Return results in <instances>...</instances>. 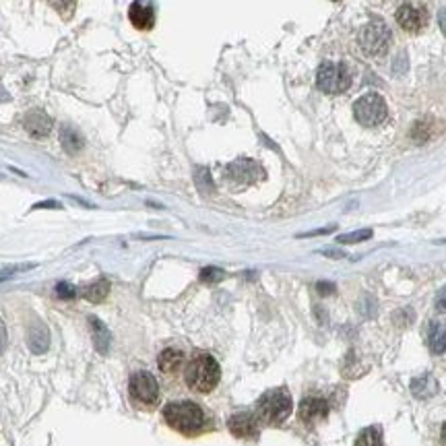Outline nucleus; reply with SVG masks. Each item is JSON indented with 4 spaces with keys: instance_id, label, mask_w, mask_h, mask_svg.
I'll return each mask as SVG.
<instances>
[{
    "instance_id": "17",
    "label": "nucleus",
    "mask_w": 446,
    "mask_h": 446,
    "mask_svg": "<svg viewBox=\"0 0 446 446\" xmlns=\"http://www.w3.org/2000/svg\"><path fill=\"white\" fill-rule=\"evenodd\" d=\"M110 294V281L108 279H98L89 285H85L81 289V296L87 300V302H93V304H100L108 298Z\"/></svg>"
},
{
    "instance_id": "31",
    "label": "nucleus",
    "mask_w": 446,
    "mask_h": 446,
    "mask_svg": "<svg viewBox=\"0 0 446 446\" xmlns=\"http://www.w3.org/2000/svg\"><path fill=\"white\" fill-rule=\"evenodd\" d=\"M334 229V225H329L325 229H314V231H308V233H300L302 238H310V235H325V233H331Z\"/></svg>"
},
{
    "instance_id": "13",
    "label": "nucleus",
    "mask_w": 446,
    "mask_h": 446,
    "mask_svg": "<svg viewBox=\"0 0 446 446\" xmlns=\"http://www.w3.org/2000/svg\"><path fill=\"white\" fill-rule=\"evenodd\" d=\"M23 126L25 130L35 136V139H42V136H48L50 130H52V118L46 116L44 112H29L23 120Z\"/></svg>"
},
{
    "instance_id": "6",
    "label": "nucleus",
    "mask_w": 446,
    "mask_h": 446,
    "mask_svg": "<svg viewBox=\"0 0 446 446\" xmlns=\"http://www.w3.org/2000/svg\"><path fill=\"white\" fill-rule=\"evenodd\" d=\"M353 116L362 126H378L386 120L389 110L386 104L382 100V96L378 93H366L362 96L355 104H353Z\"/></svg>"
},
{
    "instance_id": "10",
    "label": "nucleus",
    "mask_w": 446,
    "mask_h": 446,
    "mask_svg": "<svg viewBox=\"0 0 446 446\" xmlns=\"http://www.w3.org/2000/svg\"><path fill=\"white\" fill-rule=\"evenodd\" d=\"M300 420L304 424H316L329 416V403L323 397H306L300 403Z\"/></svg>"
},
{
    "instance_id": "27",
    "label": "nucleus",
    "mask_w": 446,
    "mask_h": 446,
    "mask_svg": "<svg viewBox=\"0 0 446 446\" xmlns=\"http://www.w3.org/2000/svg\"><path fill=\"white\" fill-rule=\"evenodd\" d=\"M374 310H376V302H374V298L364 296V298L359 300V312H362V314H366V316H374Z\"/></svg>"
},
{
    "instance_id": "18",
    "label": "nucleus",
    "mask_w": 446,
    "mask_h": 446,
    "mask_svg": "<svg viewBox=\"0 0 446 446\" xmlns=\"http://www.w3.org/2000/svg\"><path fill=\"white\" fill-rule=\"evenodd\" d=\"M60 143H62V149L69 155H77L83 149V136L75 128H71V126H64L60 130Z\"/></svg>"
},
{
    "instance_id": "3",
    "label": "nucleus",
    "mask_w": 446,
    "mask_h": 446,
    "mask_svg": "<svg viewBox=\"0 0 446 446\" xmlns=\"http://www.w3.org/2000/svg\"><path fill=\"white\" fill-rule=\"evenodd\" d=\"M294 409V401L285 389H273L265 393L256 403V418L267 426L283 424Z\"/></svg>"
},
{
    "instance_id": "35",
    "label": "nucleus",
    "mask_w": 446,
    "mask_h": 446,
    "mask_svg": "<svg viewBox=\"0 0 446 446\" xmlns=\"http://www.w3.org/2000/svg\"><path fill=\"white\" fill-rule=\"evenodd\" d=\"M323 254L325 256H333V258H343L345 256L343 252H333V250H323Z\"/></svg>"
},
{
    "instance_id": "29",
    "label": "nucleus",
    "mask_w": 446,
    "mask_h": 446,
    "mask_svg": "<svg viewBox=\"0 0 446 446\" xmlns=\"http://www.w3.org/2000/svg\"><path fill=\"white\" fill-rule=\"evenodd\" d=\"M316 289H319V294H321V296L334 294V285L333 283H329V281H319V283H316Z\"/></svg>"
},
{
    "instance_id": "34",
    "label": "nucleus",
    "mask_w": 446,
    "mask_h": 446,
    "mask_svg": "<svg viewBox=\"0 0 446 446\" xmlns=\"http://www.w3.org/2000/svg\"><path fill=\"white\" fill-rule=\"evenodd\" d=\"M50 2H52V4H54L56 8H64V6H69V4H71L73 0H50Z\"/></svg>"
},
{
    "instance_id": "33",
    "label": "nucleus",
    "mask_w": 446,
    "mask_h": 446,
    "mask_svg": "<svg viewBox=\"0 0 446 446\" xmlns=\"http://www.w3.org/2000/svg\"><path fill=\"white\" fill-rule=\"evenodd\" d=\"M438 25H440V29H443V33L446 35V6L438 12Z\"/></svg>"
},
{
    "instance_id": "24",
    "label": "nucleus",
    "mask_w": 446,
    "mask_h": 446,
    "mask_svg": "<svg viewBox=\"0 0 446 446\" xmlns=\"http://www.w3.org/2000/svg\"><path fill=\"white\" fill-rule=\"evenodd\" d=\"M368 238H372V229H357V231L339 235L337 242H339V244H357V242H364V240H368Z\"/></svg>"
},
{
    "instance_id": "28",
    "label": "nucleus",
    "mask_w": 446,
    "mask_h": 446,
    "mask_svg": "<svg viewBox=\"0 0 446 446\" xmlns=\"http://www.w3.org/2000/svg\"><path fill=\"white\" fill-rule=\"evenodd\" d=\"M407 66H409V64H407V56H405V54H401V58H399V56L395 58L393 73H395V75H405V73H407Z\"/></svg>"
},
{
    "instance_id": "4",
    "label": "nucleus",
    "mask_w": 446,
    "mask_h": 446,
    "mask_svg": "<svg viewBox=\"0 0 446 446\" xmlns=\"http://www.w3.org/2000/svg\"><path fill=\"white\" fill-rule=\"evenodd\" d=\"M351 85V71L345 62H331L325 60L319 66L316 73V87L327 93V96H334V93H343L347 91Z\"/></svg>"
},
{
    "instance_id": "26",
    "label": "nucleus",
    "mask_w": 446,
    "mask_h": 446,
    "mask_svg": "<svg viewBox=\"0 0 446 446\" xmlns=\"http://www.w3.org/2000/svg\"><path fill=\"white\" fill-rule=\"evenodd\" d=\"M79 292H77V287H73L71 283H66V281H62V283H58L56 285V296L58 298H62V300H75V296H77Z\"/></svg>"
},
{
    "instance_id": "32",
    "label": "nucleus",
    "mask_w": 446,
    "mask_h": 446,
    "mask_svg": "<svg viewBox=\"0 0 446 446\" xmlns=\"http://www.w3.org/2000/svg\"><path fill=\"white\" fill-rule=\"evenodd\" d=\"M6 349V327H4V323L0 321V353Z\"/></svg>"
},
{
    "instance_id": "2",
    "label": "nucleus",
    "mask_w": 446,
    "mask_h": 446,
    "mask_svg": "<svg viewBox=\"0 0 446 446\" xmlns=\"http://www.w3.org/2000/svg\"><path fill=\"white\" fill-rule=\"evenodd\" d=\"M222 378V370H220V364L213 355L209 353H201L197 355L188 366H186V374H184V380H186V386L195 393H201V395H207L211 393L217 382Z\"/></svg>"
},
{
    "instance_id": "14",
    "label": "nucleus",
    "mask_w": 446,
    "mask_h": 446,
    "mask_svg": "<svg viewBox=\"0 0 446 446\" xmlns=\"http://www.w3.org/2000/svg\"><path fill=\"white\" fill-rule=\"evenodd\" d=\"M157 366L163 374H176L184 366V351L176 347H168L157 355Z\"/></svg>"
},
{
    "instance_id": "5",
    "label": "nucleus",
    "mask_w": 446,
    "mask_h": 446,
    "mask_svg": "<svg viewBox=\"0 0 446 446\" xmlns=\"http://www.w3.org/2000/svg\"><path fill=\"white\" fill-rule=\"evenodd\" d=\"M357 39H359V46H362L364 54H368V56H380L391 46V29L386 27L384 21L374 19L366 27H362Z\"/></svg>"
},
{
    "instance_id": "30",
    "label": "nucleus",
    "mask_w": 446,
    "mask_h": 446,
    "mask_svg": "<svg viewBox=\"0 0 446 446\" xmlns=\"http://www.w3.org/2000/svg\"><path fill=\"white\" fill-rule=\"evenodd\" d=\"M436 308H438L440 312H446V285L438 292V296H436Z\"/></svg>"
},
{
    "instance_id": "25",
    "label": "nucleus",
    "mask_w": 446,
    "mask_h": 446,
    "mask_svg": "<svg viewBox=\"0 0 446 446\" xmlns=\"http://www.w3.org/2000/svg\"><path fill=\"white\" fill-rule=\"evenodd\" d=\"M223 277H225V273L217 267H205L201 271V281L203 283H217V281H222Z\"/></svg>"
},
{
    "instance_id": "8",
    "label": "nucleus",
    "mask_w": 446,
    "mask_h": 446,
    "mask_svg": "<svg viewBox=\"0 0 446 446\" xmlns=\"http://www.w3.org/2000/svg\"><path fill=\"white\" fill-rule=\"evenodd\" d=\"M227 428L235 438H244V440L256 438V434H258V418L254 413L240 411V413H233L227 420Z\"/></svg>"
},
{
    "instance_id": "11",
    "label": "nucleus",
    "mask_w": 446,
    "mask_h": 446,
    "mask_svg": "<svg viewBox=\"0 0 446 446\" xmlns=\"http://www.w3.org/2000/svg\"><path fill=\"white\" fill-rule=\"evenodd\" d=\"M227 176L235 182H254L258 178H262V170L258 163H254L252 159H238L233 163L227 166Z\"/></svg>"
},
{
    "instance_id": "1",
    "label": "nucleus",
    "mask_w": 446,
    "mask_h": 446,
    "mask_svg": "<svg viewBox=\"0 0 446 446\" xmlns=\"http://www.w3.org/2000/svg\"><path fill=\"white\" fill-rule=\"evenodd\" d=\"M163 420L172 430L193 436L203 430L205 411L193 401H180V403H170L163 407Z\"/></svg>"
},
{
    "instance_id": "23",
    "label": "nucleus",
    "mask_w": 446,
    "mask_h": 446,
    "mask_svg": "<svg viewBox=\"0 0 446 446\" xmlns=\"http://www.w3.org/2000/svg\"><path fill=\"white\" fill-rule=\"evenodd\" d=\"M430 136H432V128H430V122L422 120V122L413 124V128H411V139H413L416 143H426V141H428Z\"/></svg>"
},
{
    "instance_id": "20",
    "label": "nucleus",
    "mask_w": 446,
    "mask_h": 446,
    "mask_svg": "<svg viewBox=\"0 0 446 446\" xmlns=\"http://www.w3.org/2000/svg\"><path fill=\"white\" fill-rule=\"evenodd\" d=\"M430 349L434 353L446 351V323H432L430 325Z\"/></svg>"
},
{
    "instance_id": "21",
    "label": "nucleus",
    "mask_w": 446,
    "mask_h": 446,
    "mask_svg": "<svg viewBox=\"0 0 446 446\" xmlns=\"http://www.w3.org/2000/svg\"><path fill=\"white\" fill-rule=\"evenodd\" d=\"M355 446H382V432L376 426H370L359 432Z\"/></svg>"
},
{
    "instance_id": "9",
    "label": "nucleus",
    "mask_w": 446,
    "mask_h": 446,
    "mask_svg": "<svg viewBox=\"0 0 446 446\" xmlns=\"http://www.w3.org/2000/svg\"><path fill=\"white\" fill-rule=\"evenodd\" d=\"M397 23L405 31L416 33V31H420L426 25V10L420 8V6H416V4H409V2L401 4L399 10H397Z\"/></svg>"
},
{
    "instance_id": "7",
    "label": "nucleus",
    "mask_w": 446,
    "mask_h": 446,
    "mask_svg": "<svg viewBox=\"0 0 446 446\" xmlns=\"http://www.w3.org/2000/svg\"><path fill=\"white\" fill-rule=\"evenodd\" d=\"M130 399L143 407H151L159 399V384L151 372H136L128 382Z\"/></svg>"
},
{
    "instance_id": "22",
    "label": "nucleus",
    "mask_w": 446,
    "mask_h": 446,
    "mask_svg": "<svg viewBox=\"0 0 446 446\" xmlns=\"http://www.w3.org/2000/svg\"><path fill=\"white\" fill-rule=\"evenodd\" d=\"M195 180H197V186L203 195H211L213 193V180H211V174L207 168H199L197 174H195Z\"/></svg>"
},
{
    "instance_id": "36",
    "label": "nucleus",
    "mask_w": 446,
    "mask_h": 446,
    "mask_svg": "<svg viewBox=\"0 0 446 446\" xmlns=\"http://www.w3.org/2000/svg\"><path fill=\"white\" fill-rule=\"evenodd\" d=\"M443 443L446 445V422H445V426H443Z\"/></svg>"
},
{
    "instance_id": "19",
    "label": "nucleus",
    "mask_w": 446,
    "mask_h": 446,
    "mask_svg": "<svg viewBox=\"0 0 446 446\" xmlns=\"http://www.w3.org/2000/svg\"><path fill=\"white\" fill-rule=\"evenodd\" d=\"M411 391H413V395L418 399H428V397H432L438 391V384H436V380L432 376H422V378L413 380Z\"/></svg>"
},
{
    "instance_id": "15",
    "label": "nucleus",
    "mask_w": 446,
    "mask_h": 446,
    "mask_svg": "<svg viewBox=\"0 0 446 446\" xmlns=\"http://www.w3.org/2000/svg\"><path fill=\"white\" fill-rule=\"evenodd\" d=\"M89 327H91V337H93V345H96L98 353L106 355L112 345L110 329L96 316H89Z\"/></svg>"
},
{
    "instance_id": "12",
    "label": "nucleus",
    "mask_w": 446,
    "mask_h": 446,
    "mask_svg": "<svg viewBox=\"0 0 446 446\" xmlns=\"http://www.w3.org/2000/svg\"><path fill=\"white\" fill-rule=\"evenodd\" d=\"M128 19H130V23H132L136 29H141V31L151 29L153 23H155L153 8H151L149 4H145L143 0H136V2L130 4V8H128Z\"/></svg>"
},
{
    "instance_id": "16",
    "label": "nucleus",
    "mask_w": 446,
    "mask_h": 446,
    "mask_svg": "<svg viewBox=\"0 0 446 446\" xmlns=\"http://www.w3.org/2000/svg\"><path fill=\"white\" fill-rule=\"evenodd\" d=\"M27 345L33 353H44L50 345V334H48V329L42 325V323H35L29 327L27 331Z\"/></svg>"
}]
</instances>
